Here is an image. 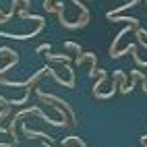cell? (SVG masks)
Returning <instances> with one entry per match:
<instances>
[]
</instances>
